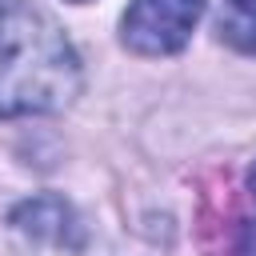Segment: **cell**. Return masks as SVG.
Segmentation results:
<instances>
[{
    "label": "cell",
    "instance_id": "cell-1",
    "mask_svg": "<svg viewBox=\"0 0 256 256\" xmlns=\"http://www.w3.org/2000/svg\"><path fill=\"white\" fill-rule=\"evenodd\" d=\"M80 84V56L52 16L28 4L0 16V120L64 112Z\"/></svg>",
    "mask_w": 256,
    "mask_h": 256
},
{
    "label": "cell",
    "instance_id": "cell-2",
    "mask_svg": "<svg viewBox=\"0 0 256 256\" xmlns=\"http://www.w3.org/2000/svg\"><path fill=\"white\" fill-rule=\"evenodd\" d=\"M204 0H132L120 16V44L136 56H172L188 44Z\"/></svg>",
    "mask_w": 256,
    "mask_h": 256
},
{
    "label": "cell",
    "instance_id": "cell-3",
    "mask_svg": "<svg viewBox=\"0 0 256 256\" xmlns=\"http://www.w3.org/2000/svg\"><path fill=\"white\" fill-rule=\"evenodd\" d=\"M12 224H16L24 236L40 240V244H76V232H80L72 204L60 200V196L24 200V204L12 212Z\"/></svg>",
    "mask_w": 256,
    "mask_h": 256
},
{
    "label": "cell",
    "instance_id": "cell-4",
    "mask_svg": "<svg viewBox=\"0 0 256 256\" xmlns=\"http://www.w3.org/2000/svg\"><path fill=\"white\" fill-rule=\"evenodd\" d=\"M216 32L236 52H256V0H224Z\"/></svg>",
    "mask_w": 256,
    "mask_h": 256
},
{
    "label": "cell",
    "instance_id": "cell-5",
    "mask_svg": "<svg viewBox=\"0 0 256 256\" xmlns=\"http://www.w3.org/2000/svg\"><path fill=\"white\" fill-rule=\"evenodd\" d=\"M20 4H24V0H0V16H4V12H12V8H20Z\"/></svg>",
    "mask_w": 256,
    "mask_h": 256
},
{
    "label": "cell",
    "instance_id": "cell-6",
    "mask_svg": "<svg viewBox=\"0 0 256 256\" xmlns=\"http://www.w3.org/2000/svg\"><path fill=\"white\" fill-rule=\"evenodd\" d=\"M248 192H252V200H256V164H252V172H248Z\"/></svg>",
    "mask_w": 256,
    "mask_h": 256
},
{
    "label": "cell",
    "instance_id": "cell-7",
    "mask_svg": "<svg viewBox=\"0 0 256 256\" xmlns=\"http://www.w3.org/2000/svg\"><path fill=\"white\" fill-rule=\"evenodd\" d=\"M68 4H88V0H68Z\"/></svg>",
    "mask_w": 256,
    "mask_h": 256
}]
</instances>
